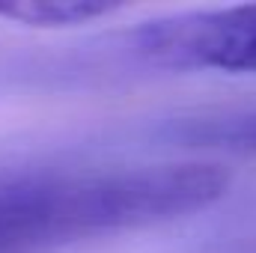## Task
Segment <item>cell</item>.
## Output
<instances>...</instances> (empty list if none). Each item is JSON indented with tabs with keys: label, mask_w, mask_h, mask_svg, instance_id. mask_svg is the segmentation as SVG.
<instances>
[{
	"label": "cell",
	"mask_w": 256,
	"mask_h": 253,
	"mask_svg": "<svg viewBox=\"0 0 256 253\" xmlns=\"http://www.w3.org/2000/svg\"><path fill=\"white\" fill-rule=\"evenodd\" d=\"M116 12H120V3H108V0H6L0 3L3 21L39 27V30L84 27Z\"/></svg>",
	"instance_id": "3957f363"
},
{
	"label": "cell",
	"mask_w": 256,
	"mask_h": 253,
	"mask_svg": "<svg viewBox=\"0 0 256 253\" xmlns=\"http://www.w3.org/2000/svg\"><path fill=\"white\" fill-rule=\"evenodd\" d=\"M230 170L212 161L33 164L0 170V253H51L214 206Z\"/></svg>",
	"instance_id": "6da1fadb"
},
{
	"label": "cell",
	"mask_w": 256,
	"mask_h": 253,
	"mask_svg": "<svg viewBox=\"0 0 256 253\" xmlns=\"http://www.w3.org/2000/svg\"><path fill=\"white\" fill-rule=\"evenodd\" d=\"M176 140L194 146H224V149H256V108L218 110L176 122L170 131Z\"/></svg>",
	"instance_id": "277c9868"
},
{
	"label": "cell",
	"mask_w": 256,
	"mask_h": 253,
	"mask_svg": "<svg viewBox=\"0 0 256 253\" xmlns=\"http://www.w3.org/2000/svg\"><path fill=\"white\" fill-rule=\"evenodd\" d=\"M122 48L155 72L256 74V3L143 21L122 36Z\"/></svg>",
	"instance_id": "7a4b0ae2"
}]
</instances>
